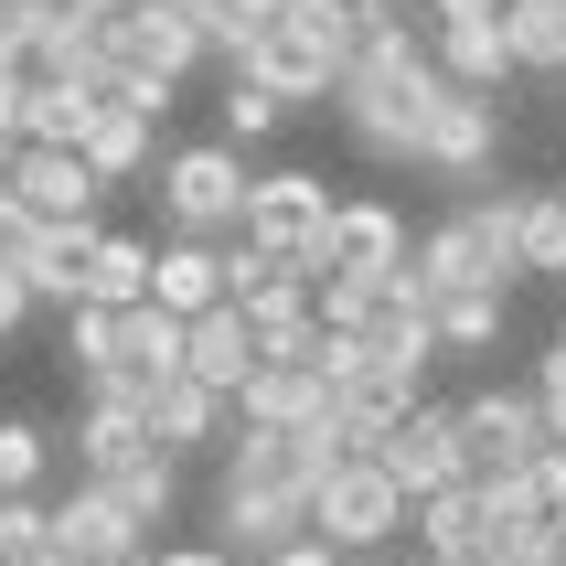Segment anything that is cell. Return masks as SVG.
I'll use <instances>...</instances> for the list:
<instances>
[{
  "label": "cell",
  "instance_id": "obj_1",
  "mask_svg": "<svg viewBox=\"0 0 566 566\" xmlns=\"http://www.w3.org/2000/svg\"><path fill=\"white\" fill-rule=\"evenodd\" d=\"M417 289H428V311H439L449 289H513L524 279V256H513V192H460L428 235H417Z\"/></svg>",
  "mask_w": 566,
  "mask_h": 566
},
{
  "label": "cell",
  "instance_id": "obj_2",
  "mask_svg": "<svg viewBox=\"0 0 566 566\" xmlns=\"http://www.w3.org/2000/svg\"><path fill=\"white\" fill-rule=\"evenodd\" d=\"M192 64H203V32L171 0H118V22L96 32V75L118 96H139V107H160V118H171V96H182Z\"/></svg>",
  "mask_w": 566,
  "mask_h": 566
},
{
  "label": "cell",
  "instance_id": "obj_3",
  "mask_svg": "<svg viewBox=\"0 0 566 566\" xmlns=\"http://www.w3.org/2000/svg\"><path fill=\"white\" fill-rule=\"evenodd\" d=\"M247 150L235 139H182V150H160L150 160V192H160V214H171V235H235L247 224Z\"/></svg>",
  "mask_w": 566,
  "mask_h": 566
},
{
  "label": "cell",
  "instance_id": "obj_4",
  "mask_svg": "<svg viewBox=\"0 0 566 566\" xmlns=\"http://www.w3.org/2000/svg\"><path fill=\"white\" fill-rule=\"evenodd\" d=\"M407 513H417L407 481L385 471L375 449H343V460L321 471V492H311V535H332L343 556H385V545L407 535Z\"/></svg>",
  "mask_w": 566,
  "mask_h": 566
},
{
  "label": "cell",
  "instance_id": "obj_5",
  "mask_svg": "<svg viewBox=\"0 0 566 566\" xmlns=\"http://www.w3.org/2000/svg\"><path fill=\"white\" fill-rule=\"evenodd\" d=\"M417 385H428V364L417 353H385V343H353L343 364H332V428H343L353 449H375L396 417L417 407Z\"/></svg>",
  "mask_w": 566,
  "mask_h": 566
},
{
  "label": "cell",
  "instance_id": "obj_6",
  "mask_svg": "<svg viewBox=\"0 0 566 566\" xmlns=\"http://www.w3.org/2000/svg\"><path fill=\"white\" fill-rule=\"evenodd\" d=\"M535 460H545V407H535V385H481V396H460V471H471V481L535 471Z\"/></svg>",
  "mask_w": 566,
  "mask_h": 566
},
{
  "label": "cell",
  "instance_id": "obj_7",
  "mask_svg": "<svg viewBox=\"0 0 566 566\" xmlns=\"http://www.w3.org/2000/svg\"><path fill=\"white\" fill-rule=\"evenodd\" d=\"M343 449H353L343 428H235V439H224V481L311 503V492H321V471H332Z\"/></svg>",
  "mask_w": 566,
  "mask_h": 566
},
{
  "label": "cell",
  "instance_id": "obj_8",
  "mask_svg": "<svg viewBox=\"0 0 566 566\" xmlns=\"http://www.w3.org/2000/svg\"><path fill=\"white\" fill-rule=\"evenodd\" d=\"M417 256L407 214L385 203V192H353V203H332V224H321V247H311V279H396Z\"/></svg>",
  "mask_w": 566,
  "mask_h": 566
},
{
  "label": "cell",
  "instance_id": "obj_9",
  "mask_svg": "<svg viewBox=\"0 0 566 566\" xmlns=\"http://www.w3.org/2000/svg\"><path fill=\"white\" fill-rule=\"evenodd\" d=\"M235 64H247L256 86H279L289 107H332V96H343V43H332L321 22H300V11H279Z\"/></svg>",
  "mask_w": 566,
  "mask_h": 566
},
{
  "label": "cell",
  "instance_id": "obj_10",
  "mask_svg": "<svg viewBox=\"0 0 566 566\" xmlns=\"http://www.w3.org/2000/svg\"><path fill=\"white\" fill-rule=\"evenodd\" d=\"M321 224H332V182H321V171H256V182H247V224H235V235L311 268Z\"/></svg>",
  "mask_w": 566,
  "mask_h": 566
},
{
  "label": "cell",
  "instance_id": "obj_11",
  "mask_svg": "<svg viewBox=\"0 0 566 566\" xmlns=\"http://www.w3.org/2000/svg\"><path fill=\"white\" fill-rule=\"evenodd\" d=\"M0 182L22 192V203H32V214H43V224H96V203L118 192V182H107V171H96L86 150H64V139H22Z\"/></svg>",
  "mask_w": 566,
  "mask_h": 566
},
{
  "label": "cell",
  "instance_id": "obj_12",
  "mask_svg": "<svg viewBox=\"0 0 566 566\" xmlns=\"http://www.w3.org/2000/svg\"><path fill=\"white\" fill-rule=\"evenodd\" d=\"M235 428H332V364L256 353V375L235 385Z\"/></svg>",
  "mask_w": 566,
  "mask_h": 566
},
{
  "label": "cell",
  "instance_id": "obj_13",
  "mask_svg": "<svg viewBox=\"0 0 566 566\" xmlns=\"http://www.w3.org/2000/svg\"><path fill=\"white\" fill-rule=\"evenodd\" d=\"M407 535L428 566H503V545H492V492L481 481H439V492H417Z\"/></svg>",
  "mask_w": 566,
  "mask_h": 566
},
{
  "label": "cell",
  "instance_id": "obj_14",
  "mask_svg": "<svg viewBox=\"0 0 566 566\" xmlns=\"http://www.w3.org/2000/svg\"><path fill=\"white\" fill-rule=\"evenodd\" d=\"M54 556H75V566H128V556H150V524L107 492V481H75L54 503Z\"/></svg>",
  "mask_w": 566,
  "mask_h": 566
},
{
  "label": "cell",
  "instance_id": "obj_15",
  "mask_svg": "<svg viewBox=\"0 0 566 566\" xmlns=\"http://www.w3.org/2000/svg\"><path fill=\"white\" fill-rule=\"evenodd\" d=\"M492 150H503V118H492V96L449 86L428 107V139H417V171H439V182H492Z\"/></svg>",
  "mask_w": 566,
  "mask_h": 566
},
{
  "label": "cell",
  "instance_id": "obj_16",
  "mask_svg": "<svg viewBox=\"0 0 566 566\" xmlns=\"http://www.w3.org/2000/svg\"><path fill=\"white\" fill-rule=\"evenodd\" d=\"M375 460H385L396 481H407V492L471 481V471H460V407H428V396H417V407H407V417H396V428L375 439Z\"/></svg>",
  "mask_w": 566,
  "mask_h": 566
},
{
  "label": "cell",
  "instance_id": "obj_17",
  "mask_svg": "<svg viewBox=\"0 0 566 566\" xmlns=\"http://www.w3.org/2000/svg\"><path fill=\"white\" fill-rule=\"evenodd\" d=\"M224 289H235V256H224V235H171V247L150 256V300L160 311H214Z\"/></svg>",
  "mask_w": 566,
  "mask_h": 566
},
{
  "label": "cell",
  "instance_id": "obj_18",
  "mask_svg": "<svg viewBox=\"0 0 566 566\" xmlns=\"http://www.w3.org/2000/svg\"><path fill=\"white\" fill-rule=\"evenodd\" d=\"M224 417H235V396L203 385V375H160L150 385V439L160 449H224V439H235Z\"/></svg>",
  "mask_w": 566,
  "mask_h": 566
},
{
  "label": "cell",
  "instance_id": "obj_19",
  "mask_svg": "<svg viewBox=\"0 0 566 566\" xmlns=\"http://www.w3.org/2000/svg\"><path fill=\"white\" fill-rule=\"evenodd\" d=\"M75 150H86L107 182H150V160H160V107H139V96L107 86V107H96V128L75 139Z\"/></svg>",
  "mask_w": 566,
  "mask_h": 566
},
{
  "label": "cell",
  "instance_id": "obj_20",
  "mask_svg": "<svg viewBox=\"0 0 566 566\" xmlns=\"http://www.w3.org/2000/svg\"><path fill=\"white\" fill-rule=\"evenodd\" d=\"M214 535L235 556H279L289 535H311V503H289V492H247V481H214Z\"/></svg>",
  "mask_w": 566,
  "mask_h": 566
},
{
  "label": "cell",
  "instance_id": "obj_21",
  "mask_svg": "<svg viewBox=\"0 0 566 566\" xmlns=\"http://www.w3.org/2000/svg\"><path fill=\"white\" fill-rule=\"evenodd\" d=\"M182 375L224 385V396L256 375V332H247V311H235V300H214V311H192V321H182Z\"/></svg>",
  "mask_w": 566,
  "mask_h": 566
},
{
  "label": "cell",
  "instance_id": "obj_22",
  "mask_svg": "<svg viewBox=\"0 0 566 566\" xmlns=\"http://www.w3.org/2000/svg\"><path fill=\"white\" fill-rule=\"evenodd\" d=\"M428 54H439L449 86H471V96H503V75H513L503 22H428Z\"/></svg>",
  "mask_w": 566,
  "mask_h": 566
},
{
  "label": "cell",
  "instance_id": "obj_23",
  "mask_svg": "<svg viewBox=\"0 0 566 566\" xmlns=\"http://www.w3.org/2000/svg\"><path fill=\"white\" fill-rule=\"evenodd\" d=\"M139 449H160L150 407H128V396H86V407H75V471H118Z\"/></svg>",
  "mask_w": 566,
  "mask_h": 566
},
{
  "label": "cell",
  "instance_id": "obj_24",
  "mask_svg": "<svg viewBox=\"0 0 566 566\" xmlns=\"http://www.w3.org/2000/svg\"><path fill=\"white\" fill-rule=\"evenodd\" d=\"M503 43H513V75L566 86V0H503Z\"/></svg>",
  "mask_w": 566,
  "mask_h": 566
},
{
  "label": "cell",
  "instance_id": "obj_25",
  "mask_svg": "<svg viewBox=\"0 0 566 566\" xmlns=\"http://www.w3.org/2000/svg\"><path fill=\"white\" fill-rule=\"evenodd\" d=\"M86 481H107V492H118V503L139 513L150 535L182 513V449H139V460H118V471H86Z\"/></svg>",
  "mask_w": 566,
  "mask_h": 566
},
{
  "label": "cell",
  "instance_id": "obj_26",
  "mask_svg": "<svg viewBox=\"0 0 566 566\" xmlns=\"http://www.w3.org/2000/svg\"><path fill=\"white\" fill-rule=\"evenodd\" d=\"M96 107H107V75H64V86L22 96L11 118H22V139H64V150H75V139L96 128Z\"/></svg>",
  "mask_w": 566,
  "mask_h": 566
},
{
  "label": "cell",
  "instance_id": "obj_27",
  "mask_svg": "<svg viewBox=\"0 0 566 566\" xmlns=\"http://www.w3.org/2000/svg\"><path fill=\"white\" fill-rule=\"evenodd\" d=\"M86 268H96V224H54L43 256L22 268V289H32V300H54V311H75V300H86Z\"/></svg>",
  "mask_w": 566,
  "mask_h": 566
},
{
  "label": "cell",
  "instance_id": "obj_28",
  "mask_svg": "<svg viewBox=\"0 0 566 566\" xmlns=\"http://www.w3.org/2000/svg\"><path fill=\"white\" fill-rule=\"evenodd\" d=\"M150 235H118V224H96V268H86V300L128 311V300H150Z\"/></svg>",
  "mask_w": 566,
  "mask_h": 566
},
{
  "label": "cell",
  "instance_id": "obj_29",
  "mask_svg": "<svg viewBox=\"0 0 566 566\" xmlns=\"http://www.w3.org/2000/svg\"><path fill=\"white\" fill-rule=\"evenodd\" d=\"M513 256L524 279H566V192H513Z\"/></svg>",
  "mask_w": 566,
  "mask_h": 566
},
{
  "label": "cell",
  "instance_id": "obj_30",
  "mask_svg": "<svg viewBox=\"0 0 566 566\" xmlns=\"http://www.w3.org/2000/svg\"><path fill=\"white\" fill-rule=\"evenodd\" d=\"M428 321H439V353H492L513 321V289H449Z\"/></svg>",
  "mask_w": 566,
  "mask_h": 566
},
{
  "label": "cell",
  "instance_id": "obj_31",
  "mask_svg": "<svg viewBox=\"0 0 566 566\" xmlns=\"http://www.w3.org/2000/svg\"><path fill=\"white\" fill-rule=\"evenodd\" d=\"M214 118H224V139L247 150V139H268V128L289 118V96H279V86H256L247 64H224V96H214Z\"/></svg>",
  "mask_w": 566,
  "mask_h": 566
},
{
  "label": "cell",
  "instance_id": "obj_32",
  "mask_svg": "<svg viewBox=\"0 0 566 566\" xmlns=\"http://www.w3.org/2000/svg\"><path fill=\"white\" fill-rule=\"evenodd\" d=\"M0 566H54V503L43 492H0Z\"/></svg>",
  "mask_w": 566,
  "mask_h": 566
},
{
  "label": "cell",
  "instance_id": "obj_33",
  "mask_svg": "<svg viewBox=\"0 0 566 566\" xmlns=\"http://www.w3.org/2000/svg\"><path fill=\"white\" fill-rule=\"evenodd\" d=\"M118 332H128V311H107V300H75V311H64V364H75V375L118 364Z\"/></svg>",
  "mask_w": 566,
  "mask_h": 566
},
{
  "label": "cell",
  "instance_id": "obj_34",
  "mask_svg": "<svg viewBox=\"0 0 566 566\" xmlns=\"http://www.w3.org/2000/svg\"><path fill=\"white\" fill-rule=\"evenodd\" d=\"M43 471H54V439L32 417H0V492H43Z\"/></svg>",
  "mask_w": 566,
  "mask_h": 566
},
{
  "label": "cell",
  "instance_id": "obj_35",
  "mask_svg": "<svg viewBox=\"0 0 566 566\" xmlns=\"http://www.w3.org/2000/svg\"><path fill=\"white\" fill-rule=\"evenodd\" d=\"M492 545H503V566H556L566 556V524H556V513H513V524H492Z\"/></svg>",
  "mask_w": 566,
  "mask_h": 566
},
{
  "label": "cell",
  "instance_id": "obj_36",
  "mask_svg": "<svg viewBox=\"0 0 566 566\" xmlns=\"http://www.w3.org/2000/svg\"><path fill=\"white\" fill-rule=\"evenodd\" d=\"M43 235H54V224H43V214H32V203H22V192L0 182V268H11V279H22L32 256H43Z\"/></svg>",
  "mask_w": 566,
  "mask_h": 566
},
{
  "label": "cell",
  "instance_id": "obj_37",
  "mask_svg": "<svg viewBox=\"0 0 566 566\" xmlns=\"http://www.w3.org/2000/svg\"><path fill=\"white\" fill-rule=\"evenodd\" d=\"M535 407H545V439H566V353H545V375H535Z\"/></svg>",
  "mask_w": 566,
  "mask_h": 566
},
{
  "label": "cell",
  "instance_id": "obj_38",
  "mask_svg": "<svg viewBox=\"0 0 566 566\" xmlns=\"http://www.w3.org/2000/svg\"><path fill=\"white\" fill-rule=\"evenodd\" d=\"M256 566H353V556H343V545H332V535H289L279 556H256Z\"/></svg>",
  "mask_w": 566,
  "mask_h": 566
},
{
  "label": "cell",
  "instance_id": "obj_39",
  "mask_svg": "<svg viewBox=\"0 0 566 566\" xmlns=\"http://www.w3.org/2000/svg\"><path fill=\"white\" fill-rule=\"evenodd\" d=\"M150 566H235V545H224V535H214V545H160Z\"/></svg>",
  "mask_w": 566,
  "mask_h": 566
},
{
  "label": "cell",
  "instance_id": "obj_40",
  "mask_svg": "<svg viewBox=\"0 0 566 566\" xmlns=\"http://www.w3.org/2000/svg\"><path fill=\"white\" fill-rule=\"evenodd\" d=\"M22 321H32V289L11 279V268H0V343H11V332H22Z\"/></svg>",
  "mask_w": 566,
  "mask_h": 566
},
{
  "label": "cell",
  "instance_id": "obj_41",
  "mask_svg": "<svg viewBox=\"0 0 566 566\" xmlns=\"http://www.w3.org/2000/svg\"><path fill=\"white\" fill-rule=\"evenodd\" d=\"M428 22H503V0H428Z\"/></svg>",
  "mask_w": 566,
  "mask_h": 566
},
{
  "label": "cell",
  "instance_id": "obj_42",
  "mask_svg": "<svg viewBox=\"0 0 566 566\" xmlns=\"http://www.w3.org/2000/svg\"><path fill=\"white\" fill-rule=\"evenodd\" d=\"M11 150H22V118H11V86H0V171H11Z\"/></svg>",
  "mask_w": 566,
  "mask_h": 566
},
{
  "label": "cell",
  "instance_id": "obj_43",
  "mask_svg": "<svg viewBox=\"0 0 566 566\" xmlns=\"http://www.w3.org/2000/svg\"><path fill=\"white\" fill-rule=\"evenodd\" d=\"M171 11H182V22H192V32H203V11H214V0H171Z\"/></svg>",
  "mask_w": 566,
  "mask_h": 566
},
{
  "label": "cell",
  "instance_id": "obj_44",
  "mask_svg": "<svg viewBox=\"0 0 566 566\" xmlns=\"http://www.w3.org/2000/svg\"><path fill=\"white\" fill-rule=\"evenodd\" d=\"M11 22H22V11H11V0H0V32H11Z\"/></svg>",
  "mask_w": 566,
  "mask_h": 566
},
{
  "label": "cell",
  "instance_id": "obj_45",
  "mask_svg": "<svg viewBox=\"0 0 566 566\" xmlns=\"http://www.w3.org/2000/svg\"><path fill=\"white\" fill-rule=\"evenodd\" d=\"M556 353H566V321H556Z\"/></svg>",
  "mask_w": 566,
  "mask_h": 566
},
{
  "label": "cell",
  "instance_id": "obj_46",
  "mask_svg": "<svg viewBox=\"0 0 566 566\" xmlns=\"http://www.w3.org/2000/svg\"><path fill=\"white\" fill-rule=\"evenodd\" d=\"M385 566H396V556H385ZM417 566H428V556H417Z\"/></svg>",
  "mask_w": 566,
  "mask_h": 566
},
{
  "label": "cell",
  "instance_id": "obj_47",
  "mask_svg": "<svg viewBox=\"0 0 566 566\" xmlns=\"http://www.w3.org/2000/svg\"><path fill=\"white\" fill-rule=\"evenodd\" d=\"M556 566H566V556H556Z\"/></svg>",
  "mask_w": 566,
  "mask_h": 566
}]
</instances>
